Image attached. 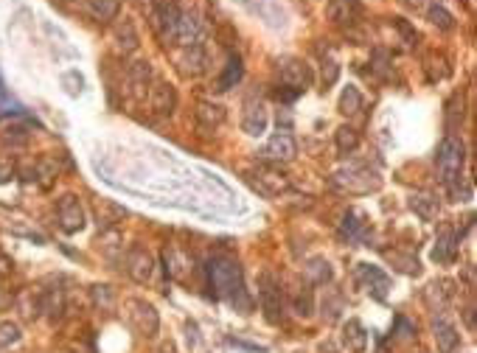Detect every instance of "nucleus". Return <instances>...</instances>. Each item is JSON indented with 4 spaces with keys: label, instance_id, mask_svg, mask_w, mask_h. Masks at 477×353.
<instances>
[{
    "label": "nucleus",
    "instance_id": "473e14b6",
    "mask_svg": "<svg viewBox=\"0 0 477 353\" xmlns=\"http://www.w3.org/2000/svg\"><path fill=\"white\" fill-rule=\"evenodd\" d=\"M360 110H362V96H360V90L354 84H349L340 96V112L342 115H357Z\"/></svg>",
    "mask_w": 477,
    "mask_h": 353
},
{
    "label": "nucleus",
    "instance_id": "2f4dec72",
    "mask_svg": "<svg viewBox=\"0 0 477 353\" xmlns=\"http://www.w3.org/2000/svg\"><path fill=\"white\" fill-rule=\"evenodd\" d=\"M17 308H20V314L26 320H37L42 314V294H34V292H23L17 297Z\"/></svg>",
    "mask_w": 477,
    "mask_h": 353
},
{
    "label": "nucleus",
    "instance_id": "f8f14e48",
    "mask_svg": "<svg viewBox=\"0 0 477 353\" xmlns=\"http://www.w3.org/2000/svg\"><path fill=\"white\" fill-rule=\"evenodd\" d=\"M155 28H157V37L166 42H175V34H177V23H180V9L175 3H160L157 12H155Z\"/></svg>",
    "mask_w": 477,
    "mask_h": 353
},
{
    "label": "nucleus",
    "instance_id": "f257e3e1",
    "mask_svg": "<svg viewBox=\"0 0 477 353\" xmlns=\"http://www.w3.org/2000/svg\"><path fill=\"white\" fill-rule=\"evenodd\" d=\"M208 283H211V292L213 297H220L231 305H239L242 312L250 308V300H247V292H244V281H242V267L239 261L231 258V255H213L208 261Z\"/></svg>",
    "mask_w": 477,
    "mask_h": 353
},
{
    "label": "nucleus",
    "instance_id": "cd10ccee",
    "mask_svg": "<svg viewBox=\"0 0 477 353\" xmlns=\"http://www.w3.org/2000/svg\"><path fill=\"white\" fill-rule=\"evenodd\" d=\"M410 208L416 210V216L424 219V222H432V219L438 216V196H432V194H427V191L413 194V196H410Z\"/></svg>",
    "mask_w": 477,
    "mask_h": 353
},
{
    "label": "nucleus",
    "instance_id": "58836bf2",
    "mask_svg": "<svg viewBox=\"0 0 477 353\" xmlns=\"http://www.w3.org/2000/svg\"><path fill=\"white\" fill-rule=\"evenodd\" d=\"M371 70H373L379 79H390V54L382 51V48H376V51L371 54Z\"/></svg>",
    "mask_w": 477,
    "mask_h": 353
},
{
    "label": "nucleus",
    "instance_id": "a878e982",
    "mask_svg": "<svg viewBox=\"0 0 477 353\" xmlns=\"http://www.w3.org/2000/svg\"><path fill=\"white\" fill-rule=\"evenodd\" d=\"M121 12V0H88V14L96 23H113Z\"/></svg>",
    "mask_w": 477,
    "mask_h": 353
},
{
    "label": "nucleus",
    "instance_id": "f704fd0d",
    "mask_svg": "<svg viewBox=\"0 0 477 353\" xmlns=\"http://www.w3.org/2000/svg\"><path fill=\"white\" fill-rule=\"evenodd\" d=\"M3 143H6V146H12V149L26 146V143H28V129H26V126H20V123L6 126V129H3Z\"/></svg>",
    "mask_w": 477,
    "mask_h": 353
},
{
    "label": "nucleus",
    "instance_id": "4c0bfd02",
    "mask_svg": "<svg viewBox=\"0 0 477 353\" xmlns=\"http://www.w3.org/2000/svg\"><path fill=\"white\" fill-rule=\"evenodd\" d=\"M118 39H121L118 46H121V51H124V54H126V51H135V48H138V34H135V26L129 23V20H126V23H124V26L118 28Z\"/></svg>",
    "mask_w": 477,
    "mask_h": 353
},
{
    "label": "nucleus",
    "instance_id": "9b49d317",
    "mask_svg": "<svg viewBox=\"0 0 477 353\" xmlns=\"http://www.w3.org/2000/svg\"><path fill=\"white\" fill-rule=\"evenodd\" d=\"M126 275L135 283H149L155 275V258L146 247H133L126 252Z\"/></svg>",
    "mask_w": 477,
    "mask_h": 353
},
{
    "label": "nucleus",
    "instance_id": "8fccbe9b",
    "mask_svg": "<svg viewBox=\"0 0 477 353\" xmlns=\"http://www.w3.org/2000/svg\"><path fill=\"white\" fill-rule=\"evenodd\" d=\"M466 325H469V328H474V308H471V305L466 308Z\"/></svg>",
    "mask_w": 477,
    "mask_h": 353
},
{
    "label": "nucleus",
    "instance_id": "09e8293b",
    "mask_svg": "<svg viewBox=\"0 0 477 353\" xmlns=\"http://www.w3.org/2000/svg\"><path fill=\"white\" fill-rule=\"evenodd\" d=\"M186 328H188V345L194 347V345H197V325H194V323H188Z\"/></svg>",
    "mask_w": 477,
    "mask_h": 353
},
{
    "label": "nucleus",
    "instance_id": "aec40b11",
    "mask_svg": "<svg viewBox=\"0 0 477 353\" xmlns=\"http://www.w3.org/2000/svg\"><path fill=\"white\" fill-rule=\"evenodd\" d=\"M65 308H68V303H65V292L59 286L42 292V314H46L51 323H59L65 317Z\"/></svg>",
    "mask_w": 477,
    "mask_h": 353
},
{
    "label": "nucleus",
    "instance_id": "20e7f679",
    "mask_svg": "<svg viewBox=\"0 0 477 353\" xmlns=\"http://www.w3.org/2000/svg\"><path fill=\"white\" fill-rule=\"evenodd\" d=\"M247 183L262 194V196H284L292 191V183H289V176L281 171V168H273V165H258L253 171H247Z\"/></svg>",
    "mask_w": 477,
    "mask_h": 353
},
{
    "label": "nucleus",
    "instance_id": "ea45409f",
    "mask_svg": "<svg viewBox=\"0 0 477 353\" xmlns=\"http://www.w3.org/2000/svg\"><path fill=\"white\" fill-rule=\"evenodd\" d=\"M427 17H429L432 26H438L441 31H452V28H455V20H452V14H449L444 6H432V9L427 12Z\"/></svg>",
    "mask_w": 477,
    "mask_h": 353
},
{
    "label": "nucleus",
    "instance_id": "49530a36",
    "mask_svg": "<svg viewBox=\"0 0 477 353\" xmlns=\"http://www.w3.org/2000/svg\"><path fill=\"white\" fill-rule=\"evenodd\" d=\"M275 99H278V101H295V99H298V93H295V90H289V87H278V90H275Z\"/></svg>",
    "mask_w": 477,
    "mask_h": 353
},
{
    "label": "nucleus",
    "instance_id": "79ce46f5",
    "mask_svg": "<svg viewBox=\"0 0 477 353\" xmlns=\"http://www.w3.org/2000/svg\"><path fill=\"white\" fill-rule=\"evenodd\" d=\"M62 84H65V90L70 96H79L81 87H84V79L79 76V70H68V73H62Z\"/></svg>",
    "mask_w": 477,
    "mask_h": 353
},
{
    "label": "nucleus",
    "instance_id": "bb28decb",
    "mask_svg": "<svg viewBox=\"0 0 477 353\" xmlns=\"http://www.w3.org/2000/svg\"><path fill=\"white\" fill-rule=\"evenodd\" d=\"M242 76H244V65H242V59L236 54H231L228 65H225V73L220 76V81H216V90H220V93L231 90V87H236L242 81Z\"/></svg>",
    "mask_w": 477,
    "mask_h": 353
},
{
    "label": "nucleus",
    "instance_id": "b1692460",
    "mask_svg": "<svg viewBox=\"0 0 477 353\" xmlns=\"http://www.w3.org/2000/svg\"><path fill=\"white\" fill-rule=\"evenodd\" d=\"M436 345L441 353H455L458 345H460V334L452 323L447 320H436Z\"/></svg>",
    "mask_w": 477,
    "mask_h": 353
},
{
    "label": "nucleus",
    "instance_id": "9d476101",
    "mask_svg": "<svg viewBox=\"0 0 477 353\" xmlns=\"http://www.w3.org/2000/svg\"><path fill=\"white\" fill-rule=\"evenodd\" d=\"M295 154H298V143H295V138L289 135V132H275V135H273V138L264 143V149H262V157H264L267 163H275V165L292 163Z\"/></svg>",
    "mask_w": 477,
    "mask_h": 353
},
{
    "label": "nucleus",
    "instance_id": "c756f323",
    "mask_svg": "<svg viewBox=\"0 0 477 353\" xmlns=\"http://www.w3.org/2000/svg\"><path fill=\"white\" fill-rule=\"evenodd\" d=\"M334 143H337V152L340 154H354L360 149V132L349 123H342L337 132H334Z\"/></svg>",
    "mask_w": 477,
    "mask_h": 353
},
{
    "label": "nucleus",
    "instance_id": "f03ea898",
    "mask_svg": "<svg viewBox=\"0 0 477 353\" xmlns=\"http://www.w3.org/2000/svg\"><path fill=\"white\" fill-rule=\"evenodd\" d=\"M379 185H382V176L373 168L362 165V163H349V165H342L331 174V188H337L342 194L360 196V194L379 191Z\"/></svg>",
    "mask_w": 477,
    "mask_h": 353
},
{
    "label": "nucleus",
    "instance_id": "c9c22d12",
    "mask_svg": "<svg viewBox=\"0 0 477 353\" xmlns=\"http://www.w3.org/2000/svg\"><path fill=\"white\" fill-rule=\"evenodd\" d=\"M387 261H393L396 263V270L405 272V275H418L421 267H418V258L413 255H402V252H387Z\"/></svg>",
    "mask_w": 477,
    "mask_h": 353
},
{
    "label": "nucleus",
    "instance_id": "412c9836",
    "mask_svg": "<svg viewBox=\"0 0 477 353\" xmlns=\"http://www.w3.org/2000/svg\"><path fill=\"white\" fill-rule=\"evenodd\" d=\"M342 345L349 347L351 353H365L368 347V331L360 320H349L342 325Z\"/></svg>",
    "mask_w": 477,
    "mask_h": 353
},
{
    "label": "nucleus",
    "instance_id": "2eb2a0df",
    "mask_svg": "<svg viewBox=\"0 0 477 353\" xmlns=\"http://www.w3.org/2000/svg\"><path fill=\"white\" fill-rule=\"evenodd\" d=\"M357 275H360V281L365 283V289H368L376 300H387L390 278H387L379 267H373V263H360V267H357Z\"/></svg>",
    "mask_w": 477,
    "mask_h": 353
},
{
    "label": "nucleus",
    "instance_id": "ddd939ff",
    "mask_svg": "<svg viewBox=\"0 0 477 353\" xmlns=\"http://www.w3.org/2000/svg\"><path fill=\"white\" fill-rule=\"evenodd\" d=\"M152 110L160 115V118H171L177 110V90L171 87L168 81H155L152 87Z\"/></svg>",
    "mask_w": 477,
    "mask_h": 353
},
{
    "label": "nucleus",
    "instance_id": "f3484780",
    "mask_svg": "<svg viewBox=\"0 0 477 353\" xmlns=\"http://www.w3.org/2000/svg\"><path fill=\"white\" fill-rule=\"evenodd\" d=\"M329 20L337 26H354L362 17V3L360 0H329Z\"/></svg>",
    "mask_w": 477,
    "mask_h": 353
},
{
    "label": "nucleus",
    "instance_id": "5701e85b",
    "mask_svg": "<svg viewBox=\"0 0 477 353\" xmlns=\"http://www.w3.org/2000/svg\"><path fill=\"white\" fill-rule=\"evenodd\" d=\"M225 118H228V112H225L222 104H213V101H199V104H197V121H199L205 129L222 126Z\"/></svg>",
    "mask_w": 477,
    "mask_h": 353
},
{
    "label": "nucleus",
    "instance_id": "72a5a7b5",
    "mask_svg": "<svg viewBox=\"0 0 477 353\" xmlns=\"http://www.w3.org/2000/svg\"><path fill=\"white\" fill-rule=\"evenodd\" d=\"M90 297H93L96 308H101V312H113V308H115V292L107 283H96L90 289Z\"/></svg>",
    "mask_w": 477,
    "mask_h": 353
},
{
    "label": "nucleus",
    "instance_id": "dca6fc26",
    "mask_svg": "<svg viewBox=\"0 0 477 353\" xmlns=\"http://www.w3.org/2000/svg\"><path fill=\"white\" fill-rule=\"evenodd\" d=\"M242 129L247 135H262L267 129V107L258 99H247L244 101V112H242Z\"/></svg>",
    "mask_w": 477,
    "mask_h": 353
},
{
    "label": "nucleus",
    "instance_id": "37998d69",
    "mask_svg": "<svg viewBox=\"0 0 477 353\" xmlns=\"http://www.w3.org/2000/svg\"><path fill=\"white\" fill-rule=\"evenodd\" d=\"M399 339H413L418 331H416V325L407 320V317H396V331H393Z\"/></svg>",
    "mask_w": 477,
    "mask_h": 353
},
{
    "label": "nucleus",
    "instance_id": "7c9ffc66",
    "mask_svg": "<svg viewBox=\"0 0 477 353\" xmlns=\"http://www.w3.org/2000/svg\"><path fill=\"white\" fill-rule=\"evenodd\" d=\"M320 308H323L320 314H323V320H326V323H337V320H340V314L345 312V297H342L340 292L329 289V292H326V297H323V305H320Z\"/></svg>",
    "mask_w": 477,
    "mask_h": 353
},
{
    "label": "nucleus",
    "instance_id": "e433bc0d",
    "mask_svg": "<svg viewBox=\"0 0 477 353\" xmlns=\"http://www.w3.org/2000/svg\"><path fill=\"white\" fill-rule=\"evenodd\" d=\"M54 176H57V163H54V160H39V163H37V168H34V180H39L42 188H51Z\"/></svg>",
    "mask_w": 477,
    "mask_h": 353
},
{
    "label": "nucleus",
    "instance_id": "a211bd4d",
    "mask_svg": "<svg viewBox=\"0 0 477 353\" xmlns=\"http://www.w3.org/2000/svg\"><path fill=\"white\" fill-rule=\"evenodd\" d=\"M368 222H365V213L362 210H349L342 216V225H340V236L345 241H365L368 239Z\"/></svg>",
    "mask_w": 477,
    "mask_h": 353
},
{
    "label": "nucleus",
    "instance_id": "de8ad7c7",
    "mask_svg": "<svg viewBox=\"0 0 477 353\" xmlns=\"http://www.w3.org/2000/svg\"><path fill=\"white\" fill-rule=\"evenodd\" d=\"M12 267H14V263H12V261H9L3 252H0V275H9V272H12Z\"/></svg>",
    "mask_w": 477,
    "mask_h": 353
},
{
    "label": "nucleus",
    "instance_id": "423d86ee",
    "mask_svg": "<svg viewBox=\"0 0 477 353\" xmlns=\"http://www.w3.org/2000/svg\"><path fill=\"white\" fill-rule=\"evenodd\" d=\"M258 303H262L267 323H273V325L284 323V289L270 272L258 278Z\"/></svg>",
    "mask_w": 477,
    "mask_h": 353
},
{
    "label": "nucleus",
    "instance_id": "393cba45",
    "mask_svg": "<svg viewBox=\"0 0 477 353\" xmlns=\"http://www.w3.org/2000/svg\"><path fill=\"white\" fill-rule=\"evenodd\" d=\"M303 272H306V281H309L312 286H326V283H331V278H334L331 263H329L326 258H309L306 267H303Z\"/></svg>",
    "mask_w": 477,
    "mask_h": 353
},
{
    "label": "nucleus",
    "instance_id": "7ed1b4c3",
    "mask_svg": "<svg viewBox=\"0 0 477 353\" xmlns=\"http://www.w3.org/2000/svg\"><path fill=\"white\" fill-rule=\"evenodd\" d=\"M438 174H441V183L447 188L458 185L460 183V171H463V163H466V146L458 135H447L438 146Z\"/></svg>",
    "mask_w": 477,
    "mask_h": 353
},
{
    "label": "nucleus",
    "instance_id": "6e6552de",
    "mask_svg": "<svg viewBox=\"0 0 477 353\" xmlns=\"http://www.w3.org/2000/svg\"><path fill=\"white\" fill-rule=\"evenodd\" d=\"M163 263H166V275L171 278V281H177V283H191V278H194V258L186 252V250H180V247H166L163 250Z\"/></svg>",
    "mask_w": 477,
    "mask_h": 353
},
{
    "label": "nucleus",
    "instance_id": "c85d7f7f",
    "mask_svg": "<svg viewBox=\"0 0 477 353\" xmlns=\"http://www.w3.org/2000/svg\"><path fill=\"white\" fill-rule=\"evenodd\" d=\"M292 312L298 317H312L315 314V294H312L309 283H303L292 292Z\"/></svg>",
    "mask_w": 477,
    "mask_h": 353
},
{
    "label": "nucleus",
    "instance_id": "0eeeda50",
    "mask_svg": "<svg viewBox=\"0 0 477 353\" xmlns=\"http://www.w3.org/2000/svg\"><path fill=\"white\" fill-rule=\"evenodd\" d=\"M278 79H281V87H289V90H295L300 96L312 84V70H309L306 62L286 57V59L278 62Z\"/></svg>",
    "mask_w": 477,
    "mask_h": 353
},
{
    "label": "nucleus",
    "instance_id": "a18cd8bd",
    "mask_svg": "<svg viewBox=\"0 0 477 353\" xmlns=\"http://www.w3.org/2000/svg\"><path fill=\"white\" fill-rule=\"evenodd\" d=\"M337 76H340V68H337V62H323V81H326V87H331L334 81H337Z\"/></svg>",
    "mask_w": 477,
    "mask_h": 353
},
{
    "label": "nucleus",
    "instance_id": "4468645a",
    "mask_svg": "<svg viewBox=\"0 0 477 353\" xmlns=\"http://www.w3.org/2000/svg\"><path fill=\"white\" fill-rule=\"evenodd\" d=\"M155 73H152V65L149 62H133L126 70V84H129V93H133V99H146V90L152 84Z\"/></svg>",
    "mask_w": 477,
    "mask_h": 353
},
{
    "label": "nucleus",
    "instance_id": "6ab92c4d",
    "mask_svg": "<svg viewBox=\"0 0 477 353\" xmlns=\"http://www.w3.org/2000/svg\"><path fill=\"white\" fill-rule=\"evenodd\" d=\"M455 252H458V236L449 225H444L438 230V241H436V250H432V261L436 263H452Z\"/></svg>",
    "mask_w": 477,
    "mask_h": 353
},
{
    "label": "nucleus",
    "instance_id": "1a4fd4ad",
    "mask_svg": "<svg viewBox=\"0 0 477 353\" xmlns=\"http://www.w3.org/2000/svg\"><path fill=\"white\" fill-rule=\"evenodd\" d=\"M57 219H59V228H62V233H68V236H73V233H79L81 228H84V208H81V202L73 196V194H65L59 202H57Z\"/></svg>",
    "mask_w": 477,
    "mask_h": 353
},
{
    "label": "nucleus",
    "instance_id": "c03bdc74",
    "mask_svg": "<svg viewBox=\"0 0 477 353\" xmlns=\"http://www.w3.org/2000/svg\"><path fill=\"white\" fill-rule=\"evenodd\" d=\"M393 26L402 31V37L407 39V46H416V39H418V34L410 28V23L407 20H402V17H393Z\"/></svg>",
    "mask_w": 477,
    "mask_h": 353
},
{
    "label": "nucleus",
    "instance_id": "a19ab883",
    "mask_svg": "<svg viewBox=\"0 0 477 353\" xmlns=\"http://www.w3.org/2000/svg\"><path fill=\"white\" fill-rule=\"evenodd\" d=\"M20 342V325L17 323H0V347H12Z\"/></svg>",
    "mask_w": 477,
    "mask_h": 353
},
{
    "label": "nucleus",
    "instance_id": "39448f33",
    "mask_svg": "<svg viewBox=\"0 0 477 353\" xmlns=\"http://www.w3.org/2000/svg\"><path fill=\"white\" fill-rule=\"evenodd\" d=\"M126 320L129 325L135 328V334H141L144 339H155L160 331V317H157V308L141 297L126 300Z\"/></svg>",
    "mask_w": 477,
    "mask_h": 353
},
{
    "label": "nucleus",
    "instance_id": "4be33fe9",
    "mask_svg": "<svg viewBox=\"0 0 477 353\" xmlns=\"http://www.w3.org/2000/svg\"><path fill=\"white\" fill-rule=\"evenodd\" d=\"M452 283L449 281H436V283H429L427 289H424V300H427V305L432 308V312H444V308L449 305V297H452V289H449Z\"/></svg>",
    "mask_w": 477,
    "mask_h": 353
},
{
    "label": "nucleus",
    "instance_id": "3c124183",
    "mask_svg": "<svg viewBox=\"0 0 477 353\" xmlns=\"http://www.w3.org/2000/svg\"><path fill=\"white\" fill-rule=\"evenodd\" d=\"M407 3H416L418 6V3H424V0H407Z\"/></svg>",
    "mask_w": 477,
    "mask_h": 353
},
{
    "label": "nucleus",
    "instance_id": "603ef678",
    "mask_svg": "<svg viewBox=\"0 0 477 353\" xmlns=\"http://www.w3.org/2000/svg\"><path fill=\"white\" fill-rule=\"evenodd\" d=\"M79 353H96V350H93V347H88V350H79Z\"/></svg>",
    "mask_w": 477,
    "mask_h": 353
}]
</instances>
